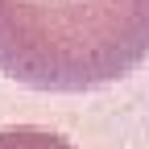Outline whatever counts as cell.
<instances>
[{
  "instance_id": "cell-1",
  "label": "cell",
  "mask_w": 149,
  "mask_h": 149,
  "mask_svg": "<svg viewBox=\"0 0 149 149\" xmlns=\"http://www.w3.org/2000/svg\"><path fill=\"white\" fill-rule=\"evenodd\" d=\"M149 58V0H0V74L29 91L79 95Z\"/></svg>"
},
{
  "instance_id": "cell-2",
  "label": "cell",
  "mask_w": 149,
  "mask_h": 149,
  "mask_svg": "<svg viewBox=\"0 0 149 149\" xmlns=\"http://www.w3.org/2000/svg\"><path fill=\"white\" fill-rule=\"evenodd\" d=\"M0 149H79V145L46 124H4L0 128Z\"/></svg>"
}]
</instances>
